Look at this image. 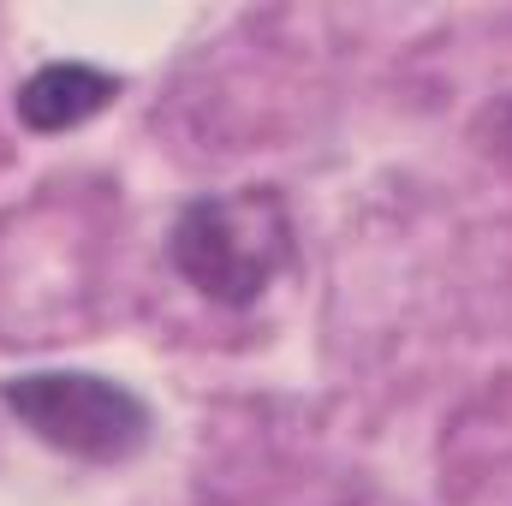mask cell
Here are the masks:
<instances>
[{"instance_id": "obj_4", "label": "cell", "mask_w": 512, "mask_h": 506, "mask_svg": "<svg viewBox=\"0 0 512 506\" xmlns=\"http://www.w3.org/2000/svg\"><path fill=\"white\" fill-rule=\"evenodd\" d=\"M501 155H512V102L501 108Z\"/></svg>"}, {"instance_id": "obj_1", "label": "cell", "mask_w": 512, "mask_h": 506, "mask_svg": "<svg viewBox=\"0 0 512 506\" xmlns=\"http://www.w3.org/2000/svg\"><path fill=\"white\" fill-rule=\"evenodd\" d=\"M292 209L274 185H245L227 197H191L167 233V256L191 292L245 310L292 262Z\"/></svg>"}, {"instance_id": "obj_3", "label": "cell", "mask_w": 512, "mask_h": 506, "mask_svg": "<svg viewBox=\"0 0 512 506\" xmlns=\"http://www.w3.org/2000/svg\"><path fill=\"white\" fill-rule=\"evenodd\" d=\"M114 102H120V78L102 72V66H90V60H48V66H36V72L18 84V96H12L18 120L36 131V137L78 131L84 120L108 114Z\"/></svg>"}, {"instance_id": "obj_2", "label": "cell", "mask_w": 512, "mask_h": 506, "mask_svg": "<svg viewBox=\"0 0 512 506\" xmlns=\"http://www.w3.org/2000/svg\"><path fill=\"white\" fill-rule=\"evenodd\" d=\"M0 405L30 429L42 447L84 459V465H120L149 447L155 411L126 381L96 370H24L0 381Z\"/></svg>"}]
</instances>
